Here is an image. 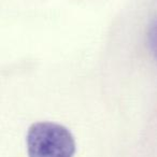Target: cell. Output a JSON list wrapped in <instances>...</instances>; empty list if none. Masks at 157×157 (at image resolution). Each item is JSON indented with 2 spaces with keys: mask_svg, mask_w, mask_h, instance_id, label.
<instances>
[{
  "mask_svg": "<svg viewBox=\"0 0 157 157\" xmlns=\"http://www.w3.org/2000/svg\"><path fill=\"white\" fill-rule=\"evenodd\" d=\"M28 157H73L75 141L71 131L53 122H38L26 137Z\"/></svg>",
  "mask_w": 157,
  "mask_h": 157,
  "instance_id": "6da1fadb",
  "label": "cell"
},
{
  "mask_svg": "<svg viewBox=\"0 0 157 157\" xmlns=\"http://www.w3.org/2000/svg\"><path fill=\"white\" fill-rule=\"evenodd\" d=\"M148 42H150V48L152 50L154 56L157 59V18L151 25L150 30H148Z\"/></svg>",
  "mask_w": 157,
  "mask_h": 157,
  "instance_id": "7a4b0ae2",
  "label": "cell"
}]
</instances>
